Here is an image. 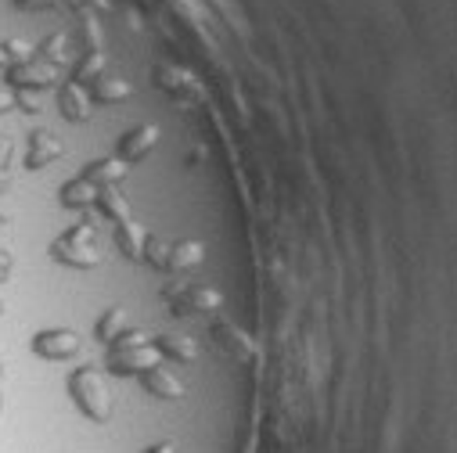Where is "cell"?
Wrapping results in <instances>:
<instances>
[{
	"mask_svg": "<svg viewBox=\"0 0 457 453\" xmlns=\"http://www.w3.org/2000/svg\"><path fill=\"white\" fill-rule=\"evenodd\" d=\"M51 259L69 267V270H94L101 267V249H97V238H94V219L83 216L76 226H69L65 235H58L51 242Z\"/></svg>",
	"mask_w": 457,
	"mask_h": 453,
	"instance_id": "obj_1",
	"label": "cell"
},
{
	"mask_svg": "<svg viewBox=\"0 0 457 453\" xmlns=\"http://www.w3.org/2000/svg\"><path fill=\"white\" fill-rule=\"evenodd\" d=\"M65 389H69L76 410H79L87 421L104 424V421L112 417V396H108V385H104V378H101V371H97L94 364L76 367V371L69 375Z\"/></svg>",
	"mask_w": 457,
	"mask_h": 453,
	"instance_id": "obj_2",
	"label": "cell"
},
{
	"mask_svg": "<svg viewBox=\"0 0 457 453\" xmlns=\"http://www.w3.org/2000/svg\"><path fill=\"white\" fill-rule=\"evenodd\" d=\"M4 79H8V90H33V94H44V90L58 86L62 69H54V65L44 62L40 54H33L29 62L4 69Z\"/></svg>",
	"mask_w": 457,
	"mask_h": 453,
	"instance_id": "obj_3",
	"label": "cell"
},
{
	"mask_svg": "<svg viewBox=\"0 0 457 453\" xmlns=\"http://www.w3.org/2000/svg\"><path fill=\"white\" fill-rule=\"evenodd\" d=\"M29 350L40 360H72L83 350V338L72 327H44L29 338Z\"/></svg>",
	"mask_w": 457,
	"mask_h": 453,
	"instance_id": "obj_4",
	"label": "cell"
},
{
	"mask_svg": "<svg viewBox=\"0 0 457 453\" xmlns=\"http://www.w3.org/2000/svg\"><path fill=\"white\" fill-rule=\"evenodd\" d=\"M159 364H162V357H159V350L152 342L134 346V350H108V357H104L108 375H120V378L123 375H148Z\"/></svg>",
	"mask_w": 457,
	"mask_h": 453,
	"instance_id": "obj_5",
	"label": "cell"
},
{
	"mask_svg": "<svg viewBox=\"0 0 457 453\" xmlns=\"http://www.w3.org/2000/svg\"><path fill=\"white\" fill-rule=\"evenodd\" d=\"M173 299V317H191V313H216L220 309V292L205 288V284H184L177 292H170Z\"/></svg>",
	"mask_w": 457,
	"mask_h": 453,
	"instance_id": "obj_6",
	"label": "cell"
},
{
	"mask_svg": "<svg viewBox=\"0 0 457 453\" xmlns=\"http://www.w3.org/2000/svg\"><path fill=\"white\" fill-rule=\"evenodd\" d=\"M58 108H62V116L69 123H87L90 119V111H94V101H90V90L65 79L58 83Z\"/></svg>",
	"mask_w": 457,
	"mask_h": 453,
	"instance_id": "obj_7",
	"label": "cell"
},
{
	"mask_svg": "<svg viewBox=\"0 0 457 453\" xmlns=\"http://www.w3.org/2000/svg\"><path fill=\"white\" fill-rule=\"evenodd\" d=\"M155 141H159V130L152 127V123H145V127H134L130 134H123L120 137V148H116V159H123L127 166H134V162H141L152 148H155Z\"/></svg>",
	"mask_w": 457,
	"mask_h": 453,
	"instance_id": "obj_8",
	"label": "cell"
},
{
	"mask_svg": "<svg viewBox=\"0 0 457 453\" xmlns=\"http://www.w3.org/2000/svg\"><path fill=\"white\" fill-rule=\"evenodd\" d=\"M62 141L51 134V130H33L29 134V144H26V169H44V166H51L54 159H62Z\"/></svg>",
	"mask_w": 457,
	"mask_h": 453,
	"instance_id": "obj_9",
	"label": "cell"
},
{
	"mask_svg": "<svg viewBox=\"0 0 457 453\" xmlns=\"http://www.w3.org/2000/svg\"><path fill=\"white\" fill-rule=\"evenodd\" d=\"M212 338H216V346L231 357V360H253V338L238 327V324H227V320H220L216 327H212Z\"/></svg>",
	"mask_w": 457,
	"mask_h": 453,
	"instance_id": "obj_10",
	"label": "cell"
},
{
	"mask_svg": "<svg viewBox=\"0 0 457 453\" xmlns=\"http://www.w3.org/2000/svg\"><path fill=\"white\" fill-rule=\"evenodd\" d=\"M97 191H101L97 184H90V180L76 177V180L62 184L58 202H62V209H94V205H97Z\"/></svg>",
	"mask_w": 457,
	"mask_h": 453,
	"instance_id": "obj_11",
	"label": "cell"
},
{
	"mask_svg": "<svg viewBox=\"0 0 457 453\" xmlns=\"http://www.w3.org/2000/svg\"><path fill=\"white\" fill-rule=\"evenodd\" d=\"M127 162L123 159H94L87 169H83V180L97 184V187H116L123 177H127Z\"/></svg>",
	"mask_w": 457,
	"mask_h": 453,
	"instance_id": "obj_12",
	"label": "cell"
},
{
	"mask_svg": "<svg viewBox=\"0 0 457 453\" xmlns=\"http://www.w3.org/2000/svg\"><path fill=\"white\" fill-rule=\"evenodd\" d=\"M155 76H159L155 83H159L162 90H170L177 101H195V97H202L198 83H195L191 72H184V69H159Z\"/></svg>",
	"mask_w": 457,
	"mask_h": 453,
	"instance_id": "obj_13",
	"label": "cell"
},
{
	"mask_svg": "<svg viewBox=\"0 0 457 453\" xmlns=\"http://www.w3.org/2000/svg\"><path fill=\"white\" fill-rule=\"evenodd\" d=\"M145 242H148V235L141 231V226H137L134 219H127V223H116V249H120L127 259H134V263H145Z\"/></svg>",
	"mask_w": 457,
	"mask_h": 453,
	"instance_id": "obj_14",
	"label": "cell"
},
{
	"mask_svg": "<svg viewBox=\"0 0 457 453\" xmlns=\"http://www.w3.org/2000/svg\"><path fill=\"white\" fill-rule=\"evenodd\" d=\"M198 263H202V245H198V242H173V245L166 249L162 270L184 274V270H191V267H198Z\"/></svg>",
	"mask_w": 457,
	"mask_h": 453,
	"instance_id": "obj_15",
	"label": "cell"
},
{
	"mask_svg": "<svg viewBox=\"0 0 457 453\" xmlns=\"http://www.w3.org/2000/svg\"><path fill=\"white\" fill-rule=\"evenodd\" d=\"M141 385L152 392V396H159V399H177V396H184V385L159 364L155 371H148V375H141Z\"/></svg>",
	"mask_w": 457,
	"mask_h": 453,
	"instance_id": "obj_16",
	"label": "cell"
},
{
	"mask_svg": "<svg viewBox=\"0 0 457 453\" xmlns=\"http://www.w3.org/2000/svg\"><path fill=\"white\" fill-rule=\"evenodd\" d=\"M134 94V86L127 79H112V76H101L94 86H90V101L94 104H120Z\"/></svg>",
	"mask_w": 457,
	"mask_h": 453,
	"instance_id": "obj_17",
	"label": "cell"
},
{
	"mask_svg": "<svg viewBox=\"0 0 457 453\" xmlns=\"http://www.w3.org/2000/svg\"><path fill=\"white\" fill-rule=\"evenodd\" d=\"M94 209H97L101 216H108L112 223H127V219H130V202H127V194H120L116 187H101Z\"/></svg>",
	"mask_w": 457,
	"mask_h": 453,
	"instance_id": "obj_18",
	"label": "cell"
},
{
	"mask_svg": "<svg viewBox=\"0 0 457 453\" xmlns=\"http://www.w3.org/2000/svg\"><path fill=\"white\" fill-rule=\"evenodd\" d=\"M152 346L159 350V357H166V360H177V364H195V357H198V350H195V342H191V338L159 334Z\"/></svg>",
	"mask_w": 457,
	"mask_h": 453,
	"instance_id": "obj_19",
	"label": "cell"
},
{
	"mask_svg": "<svg viewBox=\"0 0 457 453\" xmlns=\"http://www.w3.org/2000/svg\"><path fill=\"white\" fill-rule=\"evenodd\" d=\"M104 65H108V54L104 51H87L83 58H79V65L72 69V83H79V86H94L101 76H104Z\"/></svg>",
	"mask_w": 457,
	"mask_h": 453,
	"instance_id": "obj_20",
	"label": "cell"
},
{
	"mask_svg": "<svg viewBox=\"0 0 457 453\" xmlns=\"http://www.w3.org/2000/svg\"><path fill=\"white\" fill-rule=\"evenodd\" d=\"M127 331V317H123V309H104L101 317H97V324H94V334H97V342H104V346H112L116 338Z\"/></svg>",
	"mask_w": 457,
	"mask_h": 453,
	"instance_id": "obj_21",
	"label": "cell"
},
{
	"mask_svg": "<svg viewBox=\"0 0 457 453\" xmlns=\"http://www.w3.org/2000/svg\"><path fill=\"white\" fill-rule=\"evenodd\" d=\"M69 47H72V37L69 33H51L37 51H40L44 62H51L54 69H62V65H69Z\"/></svg>",
	"mask_w": 457,
	"mask_h": 453,
	"instance_id": "obj_22",
	"label": "cell"
},
{
	"mask_svg": "<svg viewBox=\"0 0 457 453\" xmlns=\"http://www.w3.org/2000/svg\"><path fill=\"white\" fill-rule=\"evenodd\" d=\"M76 40L83 44V54L87 51H101V44H104V37H101V26H97V19H83L79 22V29H76Z\"/></svg>",
	"mask_w": 457,
	"mask_h": 453,
	"instance_id": "obj_23",
	"label": "cell"
},
{
	"mask_svg": "<svg viewBox=\"0 0 457 453\" xmlns=\"http://www.w3.org/2000/svg\"><path fill=\"white\" fill-rule=\"evenodd\" d=\"M12 137L8 134H0V194H8L12 191Z\"/></svg>",
	"mask_w": 457,
	"mask_h": 453,
	"instance_id": "obj_24",
	"label": "cell"
},
{
	"mask_svg": "<svg viewBox=\"0 0 457 453\" xmlns=\"http://www.w3.org/2000/svg\"><path fill=\"white\" fill-rule=\"evenodd\" d=\"M0 54H4V69H12V65L29 62L37 51L29 44H22V40H4V44H0Z\"/></svg>",
	"mask_w": 457,
	"mask_h": 453,
	"instance_id": "obj_25",
	"label": "cell"
},
{
	"mask_svg": "<svg viewBox=\"0 0 457 453\" xmlns=\"http://www.w3.org/2000/svg\"><path fill=\"white\" fill-rule=\"evenodd\" d=\"M15 108L26 111V116H37V111H40V97L33 90H15Z\"/></svg>",
	"mask_w": 457,
	"mask_h": 453,
	"instance_id": "obj_26",
	"label": "cell"
},
{
	"mask_svg": "<svg viewBox=\"0 0 457 453\" xmlns=\"http://www.w3.org/2000/svg\"><path fill=\"white\" fill-rule=\"evenodd\" d=\"M15 12H51L58 8V0H12Z\"/></svg>",
	"mask_w": 457,
	"mask_h": 453,
	"instance_id": "obj_27",
	"label": "cell"
},
{
	"mask_svg": "<svg viewBox=\"0 0 457 453\" xmlns=\"http://www.w3.org/2000/svg\"><path fill=\"white\" fill-rule=\"evenodd\" d=\"M58 4L72 8V12H108V0H58Z\"/></svg>",
	"mask_w": 457,
	"mask_h": 453,
	"instance_id": "obj_28",
	"label": "cell"
},
{
	"mask_svg": "<svg viewBox=\"0 0 457 453\" xmlns=\"http://www.w3.org/2000/svg\"><path fill=\"white\" fill-rule=\"evenodd\" d=\"M12 270H15V259H12V252H4V249H0V284H4V281L12 277Z\"/></svg>",
	"mask_w": 457,
	"mask_h": 453,
	"instance_id": "obj_29",
	"label": "cell"
},
{
	"mask_svg": "<svg viewBox=\"0 0 457 453\" xmlns=\"http://www.w3.org/2000/svg\"><path fill=\"white\" fill-rule=\"evenodd\" d=\"M12 108H15V90L0 86V116H4V111H12Z\"/></svg>",
	"mask_w": 457,
	"mask_h": 453,
	"instance_id": "obj_30",
	"label": "cell"
},
{
	"mask_svg": "<svg viewBox=\"0 0 457 453\" xmlns=\"http://www.w3.org/2000/svg\"><path fill=\"white\" fill-rule=\"evenodd\" d=\"M145 453H173V442H159V446H152V449H145Z\"/></svg>",
	"mask_w": 457,
	"mask_h": 453,
	"instance_id": "obj_31",
	"label": "cell"
},
{
	"mask_svg": "<svg viewBox=\"0 0 457 453\" xmlns=\"http://www.w3.org/2000/svg\"><path fill=\"white\" fill-rule=\"evenodd\" d=\"M0 410H4V392H0Z\"/></svg>",
	"mask_w": 457,
	"mask_h": 453,
	"instance_id": "obj_32",
	"label": "cell"
},
{
	"mask_svg": "<svg viewBox=\"0 0 457 453\" xmlns=\"http://www.w3.org/2000/svg\"><path fill=\"white\" fill-rule=\"evenodd\" d=\"M0 378H4V364H0Z\"/></svg>",
	"mask_w": 457,
	"mask_h": 453,
	"instance_id": "obj_33",
	"label": "cell"
},
{
	"mask_svg": "<svg viewBox=\"0 0 457 453\" xmlns=\"http://www.w3.org/2000/svg\"><path fill=\"white\" fill-rule=\"evenodd\" d=\"M0 69H4V54H0Z\"/></svg>",
	"mask_w": 457,
	"mask_h": 453,
	"instance_id": "obj_34",
	"label": "cell"
},
{
	"mask_svg": "<svg viewBox=\"0 0 457 453\" xmlns=\"http://www.w3.org/2000/svg\"><path fill=\"white\" fill-rule=\"evenodd\" d=\"M0 313H4V302H0Z\"/></svg>",
	"mask_w": 457,
	"mask_h": 453,
	"instance_id": "obj_35",
	"label": "cell"
}]
</instances>
